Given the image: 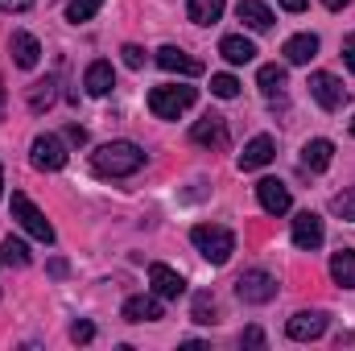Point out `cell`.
Listing matches in <instances>:
<instances>
[{
	"label": "cell",
	"mask_w": 355,
	"mask_h": 351,
	"mask_svg": "<svg viewBox=\"0 0 355 351\" xmlns=\"http://www.w3.org/2000/svg\"><path fill=\"white\" fill-rule=\"evenodd\" d=\"M236 17H240L248 29H257V33H268V29H272V8L261 4V0H240V4H236Z\"/></svg>",
	"instance_id": "obj_17"
},
{
	"label": "cell",
	"mask_w": 355,
	"mask_h": 351,
	"mask_svg": "<svg viewBox=\"0 0 355 351\" xmlns=\"http://www.w3.org/2000/svg\"><path fill=\"white\" fill-rule=\"evenodd\" d=\"M343 62H347V71L355 75V46H347V54H343Z\"/></svg>",
	"instance_id": "obj_38"
},
{
	"label": "cell",
	"mask_w": 355,
	"mask_h": 351,
	"mask_svg": "<svg viewBox=\"0 0 355 351\" xmlns=\"http://www.w3.org/2000/svg\"><path fill=\"white\" fill-rule=\"evenodd\" d=\"M322 331H327V314H322V310H297V314L285 323V335L297 339V343H310V339H318Z\"/></svg>",
	"instance_id": "obj_8"
},
{
	"label": "cell",
	"mask_w": 355,
	"mask_h": 351,
	"mask_svg": "<svg viewBox=\"0 0 355 351\" xmlns=\"http://www.w3.org/2000/svg\"><path fill=\"white\" fill-rule=\"evenodd\" d=\"M240 343H244V348H261V343H265V331H261V327H248V331L240 335Z\"/></svg>",
	"instance_id": "obj_33"
},
{
	"label": "cell",
	"mask_w": 355,
	"mask_h": 351,
	"mask_svg": "<svg viewBox=\"0 0 355 351\" xmlns=\"http://www.w3.org/2000/svg\"><path fill=\"white\" fill-rule=\"evenodd\" d=\"M120 54H124V67H132V71L145 67V50H141V46H124Z\"/></svg>",
	"instance_id": "obj_32"
},
{
	"label": "cell",
	"mask_w": 355,
	"mask_h": 351,
	"mask_svg": "<svg viewBox=\"0 0 355 351\" xmlns=\"http://www.w3.org/2000/svg\"><path fill=\"white\" fill-rule=\"evenodd\" d=\"M257 198H261V207H265L268 215H285L289 211V186L285 182H277V178H265V182H257Z\"/></svg>",
	"instance_id": "obj_15"
},
{
	"label": "cell",
	"mask_w": 355,
	"mask_h": 351,
	"mask_svg": "<svg viewBox=\"0 0 355 351\" xmlns=\"http://www.w3.org/2000/svg\"><path fill=\"white\" fill-rule=\"evenodd\" d=\"M8 54H12V62H17L21 71H33V67H37V58H42V46H37V37H33V33L17 29V33L8 37Z\"/></svg>",
	"instance_id": "obj_13"
},
{
	"label": "cell",
	"mask_w": 355,
	"mask_h": 351,
	"mask_svg": "<svg viewBox=\"0 0 355 351\" xmlns=\"http://www.w3.org/2000/svg\"><path fill=\"white\" fill-rule=\"evenodd\" d=\"M257 83H261V91H265V95H281V91H285V67H277V62L261 67Z\"/></svg>",
	"instance_id": "obj_25"
},
{
	"label": "cell",
	"mask_w": 355,
	"mask_h": 351,
	"mask_svg": "<svg viewBox=\"0 0 355 351\" xmlns=\"http://www.w3.org/2000/svg\"><path fill=\"white\" fill-rule=\"evenodd\" d=\"M331 211H335L339 219H352V223H355V186H352V190H343V194H335V198H331Z\"/></svg>",
	"instance_id": "obj_29"
},
{
	"label": "cell",
	"mask_w": 355,
	"mask_h": 351,
	"mask_svg": "<svg viewBox=\"0 0 355 351\" xmlns=\"http://www.w3.org/2000/svg\"><path fill=\"white\" fill-rule=\"evenodd\" d=\"M306 4H310V0H281V8H285V12H302Z\"/></svg>",
	"instance_id": "obj_36"
},
{
	"label": "cell",
	"mask_w": 355,
	"mask_h": 351,
	"mask_svg": "<svg viewBox=\"0 0 355 351\" xmlns=\"http://www.w3.org/2000/svg\"><path fill=\"white\" fill-rule=\"evenodd\" d=\"M219 54H223L232 67H244V62H252V58H257V46H252L244 33H227V37L219 42Z\"/></svg>",
	"instance_id": "obj_19"
},
{
	"label": "cell",
	"mask_w": 355,
	"mask_h": 351,
	"mask_svg": "<svg viewBox=\"0 0 355 351\" xmlns=\"http://www.w3.org/2000/svg\"><path fill=\"white\" fill-rule=\"evenodd\" d=\"M71 339H75V343H91V339H95V327H91L87 318H79V323L71 327Z\"/></svg>",
	"instance_id": "obj_31"
},
{
	"label": "cell",
	"mask_w": 355,
	"mask_h": 351,
	"mask_svg": "<svg viewBox=\"0 0 355 351\" xmlns=\"http://www.w3.org/2000/svg\"><path fill=\"white\" fill-rule=\"evenodd\" d=\"M194 323H202V327L215 323V298H211V293H198V298H194Z\"/></svg>",
	"instance_id": "obj_30"
},
{
	"label": "cell",
	"mask_w": 355,
	"mask_h": 351,
	"mask_svg": "<svg viewBox=\"0 0 355 351\" xmlns=\"http://www.w3.org/2000/svg\"><path fill=\"white\" fill-rule=\"evenodd\" d=\"M149 285H153V293H157L162 302H178V298L186 293L182 273H174L170 264H149Z\"/></svg>",
	"instance_id": "obj_10"
},
{
	"label": "cell",
	"mask_w": 355,
	"mask_h": 351,
	"mask_svg": "<svg viewBox=\"0 0 355 351\" xmlns=\"http://www.w3.org/2000/svg\"><path fill=\"white\" fill-rule=\"evenodd\" d=\"M190 240H194V248H198L211 264H227L232 252H236V236H232L227 228H219V223H198V228L190 232Z\"/></svg>",
	"instance_id": "obj_2"
},
{
	"label": "cell",
	"mask_w": 355,
	"mask_h": 351,
	"mask_svg": "<svg viewBox=\"0 0 355 351\" xmlns=\"http://www.w3.org/2000/svg\"><path fill=\"white\" fill-rule=\"evenodd\" d=\"M124 323H157L166 310H162V298L157 293H137V298H128L124 302Z\"/></svg>",
	"instance_id": "obj_12"
},
{
	"label": "cell",
	"mask_w": 355,
	"mask_h": 351,
	"mask_svg": "<svg viewBox=\"0 0 355 351\" xmlns=\"http://www.w3.org/2000/svg\"><path fill=\"white\" fill-rule=\"evenodd\" d=\"M281 54H285L293 67H306V62L318 54V37H314V33H297V37H289V42H285V50H281Z\"/></svg>",
	"instance_id": "obj_21"
},
{
	"label": "cell",
	"mask_w": 355,
	"mask_h": 351,
	"mask_svg": "<svg viewBox=\"0 0 355 351\" xmlns=\"http://www.w3.org/2000/svg\"><path fill=\"white\" fill-rule=\"evenodd\" d=\"M223 8H227L223 0H186V12L194 25H215L223 17Z\"/></svg>",
	"instance_id": "obj_22"
},
{
	"label": "cell",
	"mask_w": 355,
	"mask_h": 351,
	"mask_svg": "<svg viewBox=\"0 0 355 351\" xmlns=\"http://www.w3.org/2000/svg\"><path fill=\"white\" fill-rule=\"evenodd\" d=\"M141 166H145V149L132 141H112V145H99L91 153V170L99 178H128Z\"/></svg>",
	"instance_id": "obj_1"
},
{
	"label": "cell",
	"mask_w": 355,
	"mask_h": 351,
	"mask_svg": "<svg viewBox=\"0 0 355 351\" xmlns=\"http://www.w3.org/2000/svg\"><path fill=\"white\" fill-rule=\"evenodd\" d=\"M33 0H0V12H29Z\"/></svg>",
	"instance_id": "obj_34"
},
{
	"label": "cell",
	"mask_w": 355,
	"mask_h": 351,
	"mask_svg": "<svg viewBox=\"0 0 355 351\" xmlns=\"http://www.w3.org/2000/svg\"><path fill=\"white\" fill-rule=\"evenodd\" d=\"M211 95H219V99H236V95H240L236 75H211Z\"/></svg>",
	"instance_id": "obj_28"
},
{
	"label": "cell",
	"mask_w": 355,
	"mask_h": 351,
	"mask_svg": "<svg viewBox=\"0 0 355 351\" xmlns=\"http://www.w3.org/2000/svg\"><path fill=\"white\" fill-rule=\"evenodd\" d=\"M331 277H335V285L355 289V252H352V248H343V252H335V257H331Z\"/></svg>",
	"instance_id": "obj_23"
},
{
	"label": "cell",
	"mask_w": 355,
	"mask_h": 351,
	"mask_svg": "<svg viewBox=\"0 0 355 351\" xmlns=\"http://www.w3.org/2000/svg\"><path fill=\"white\" fill-rule=\"evenodd\" d=\"M310 95H314L327 112H339V108L347 103V87H343L331 71H314V75H310Z\"/></svg>",
	"instance_id": "obj_6"
},
{
	"label": "cell",
	"mask_w": 355,
	"mask_h": 351,
	"mask_svg": "<svg viewBox=\"0 0 355 351\" xmlns=\"http://www.w3.org/2000/svg\"><path fill=\"white\" fill-rule=\"evenodd\" d=\"M50 273L54 277H67V261H50Z\"/></svg>",
	"instance_id": "obj_37"
},
{
	"label": "cell",
	"mask_w": 355,
	"mask_h": 351,
	"mask_svg": "<svg viewBox=\"0 0 355 351\" xmlns=\"http://www.w3.org/2000/svg\"><path fill=\"white\" fill-rule=\"evenodd\" d=\"M322 219L314 215V211H302L297 219H293V244L302 248V252H314V248H322Z\"/></svg>",
	"instance_id": "obj_11"
},
{
	"label": "cell",
	"mask_w": 355,
	"mask_h": 351,
	"mask_svg": "<svg viewBox=\"0 0 355 351\" xmlns=\"http://www.w3.org/2000/svg\"><path fill=\"white\" fill-rule=\"evenodd\" d=\"M0 261H4V264H17V268H25V264H29V248H25L21 240H12V236H8V240L0 244Z\"/></svg>",
	"instance_id": "obj_27"
},
{
	"label": "cell",
	"mask_w": 355,
	"mask_h": 351,
	"mask_svg": "<svg viewBox=\"0 0 355 351\" xmlns=\"http://www.w3.org/2000/svg\"><path fill=\"white\" fill-rule=\"evenodd\" d=\"M272 153H277L272 137H252V141L244 145V153H240V170H261V166L272 162Z\"/></svg>",
	"instance_id": "obj_18"
},
{
	"label": "cell",
	"mask_w": 355,
	"mask_h": 351,
	"mask_svg": "<svg viewBox=\"0 0 355 351\" xmlns=\"http://www.w3.org/2000/svg\"><path fill=\"white\" fill-rule=\"evenodd\" d=\"M198 99V91L194 87H182V83H162V87L149 91V112L157 116V120H178L190 103Z\"/></svg>",
	"instance_id": "obj_3"
},
{
	"label": "cell",
	"mask_w": 355,
	"mask_h": 351,
	"mask_svg": "<svg viewBox=\"0 0 355 351\" xmlns=\"http://www.w3.org/2000/svg\"><path fill=\"white\" fill-rule=\"evenodd\" d=\"M83 87L87 95H107V91L116 87V71H112V62H91L87 71H83Z\"/></svg>",
	"instance_id": "obj_20"
},
{
	"label": "cell",
	"mask_w": 355,
	"mask_h": 351,
	"mask_svg": "<svg viewBox=\"0 0 355 351\" xmlns=\"http://www.w3.org/2000/svg\"><path fill=\"white\" fill-rule=\"evenodd\" d=\"M236 293H240V302H248V306H265V302L277 298V277L265 273V268H248V273H240Z\"/></svg>",
	"instance_id": "obj_4"
},
{
	"label": "cell",
	"mask_w": 355,
	"mask_h": 351,
	"mask_svg": "<svg viewBox=\"0 0 355 351\" xmlns=\"http://www.w3.org/2000/svg\"><path fill=\"white\" fill-rule=\"evenodd\" d=\"M12 215L21 219V228H25L33 240H42V244H54V228H50V219H46V215H42V211L29 203V194H21V190L12 194Z\"/></svg>",
	"instance_id": "obj_5"
},
{
	"label": "cell",
	"mask_w": 355,
	"mask_h": 351,
	"mask_svg": "<svg viewBox=\"0 0 355 351\" xmlns=\"http://www.w3.org/2000/svg\"><path fill=\"white\" fill-rule=\"evenodd\" d=\"M99 8H103V0H71V4H67V21H71V25H83V21H91Z\"/></svg>",
	"instance_id": "obj_26"
},
{
	"label": "cell",
	"mask_w": 355,
	"mask_h": 351,
	"mask_svg": "<svg viewBox=\"0 0 355 351\" xmlns=\"http://www.w3.org/2000/svg\"><path fill=\"white\" fill-rule=\"evenodd\" d=\"M190 141L194 145H211V149H227V124H223V116H202L190 128Z\"/></svg>",
	"instance_id": "obj_14"
},
{
	"label": "cell",
	"mask_w": 355,
	"mask_h": 351,
	"mask_svg": "<svg viewBox=\"0 0 355 351\" xmlns=\"http://www.w3.org/2000/svg\"><path fill=\"white\" fill-rule=\"evenodd\" d=\"M0 194H4V166H0Z\"/></svg>",
	"instance_id": "obj_41"
},
{
	"label": "cell",
	"mask_w": 355,
	"mask_h": 351,
	"mask_svg": "<svg viewBox=\"0 0 355 351\" xmlns=\"http://www.w3.org/2000/svg\"><path fill=\"white\" fill-rule=\"evenodd\" d=\"M54 87H58L54 79H37V83H33V91H29V112H37V116H42V112L58 99V91H54Z\"/></svg>",
	"instance_id": "obj_24"
},
{
	"label": "cell",
	"mask_w": 355,
	"mask_h": 351,
	"mask_svg": "<svg viewBox=\"0 0 355 351\" xmlns=\"http://www.w3.org/2000/svg\"><path fill=\"white\" fill-rule=\"evenodd\" d=\"M29 157H33V166H37V170H62V166H67V145H62L58 137L42 132V137H33Z\"/></svg>",
	"instance_id": "obj_7"
},
{
	"label": "cell",
	"mask_w": 355,
	"mask_h": 351,
	"mask_svg": "<svg viewBox=\"0 0 355 351\" xmlns=\"http://www.w3.org/2000/svg\"><path fill=\"white\" fill-rule=\"evenodd\" d=\"M331 157H335V145H331L327 137H314V141H306V149H302V166H306L310 174H322V170L331 166Z\"/></svg>",
	"instance_id": "obj_16"
},
{
	"label": "cell",
	"mask_w": 355,
	"mask_h": 351,
	"mask_svg": "<svg viewBox=\"0 0 355 351\" xmlns=\"http://www.w3.org/2000/svg\"><path fill=\"white\" fill-rule=\"evenodd\" d=\"M322 4H327L331 12H339V8H343V4H352V0H322Z\"/></svg>",
	"instance_id": "obj_39"
},
{
	"label": "cell",
	"mask_w": 355,
	"mask_h": 351,
	"mask_svg": "<svg viewBox=\"0 0 355 351\" xmlns=\"http://www.w3.org/2000/svg\"><path fill=\"white\" fill-rule=\"evenodd\" d=\"M0 116H4V83H0Z\"/></svg>",
	"instance_id": "obj_40"
},
{
	"label": "cell",
	"mask_w": 355,
	"mask_h": 351,
	"mask_svg": "<svg viewBox=\"0 0 355 351\" xmlns=\"http://www.w3.org/2000/svg\"><path fill=\"white\" fill-rule=\"evenodd\" d=\"M67 141H71V145H87V128H79V124H67Z\"/></svg>",
	"instance_id": "obj_35"
},
{
	"label": "cell",
	"mask_w": 355,
	"mask_h": 351,
	"mask_svg": "<svg viewBox=\"0 0 355 351\" xmlns=\"http://www.w3.org/2000/svg\"><path fill=\"white\" fill-rule=\"evenodd\" d=\"M352 137H355V120H352Z\"/></svg>",
	"instance_id": "obj_42"
},
{
	"label": "cell",
	"mask_w": 355,
	"mask_h": 351,
	"mask_svg": "<svg viewBox=\"0 0 355 351\" xmlns=\"http://www.w3.org/2000/svg\"><path fill=\"white\" fill-rule=\"evenodd\" d=\"M157 67L170 71V75H186V79H198V75L207 71L198 58H190V54L178 50V46H162V50H157Z\"/></svg>",
	"instance_id": "obj_9"
}]
</instances>
